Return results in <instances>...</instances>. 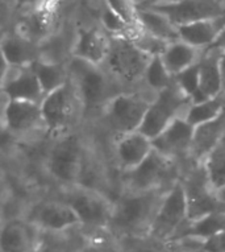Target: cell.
Masks as SVG:
<instances>
[{"instance_id":"41","label":"cell","mask_w":225,"mask_h":252,"mask_svg":"<svg viewBox=\"0 0 225 252\" xmlns=\"http://www.w3.org/2000/svg\"><path fill=\"white\" fill-rule=\"evenodd\" d=\"M212 48H216V49H219L223 54H225V28L223 29V32H221L220 34H219V37L216 38V41L213 42Z\"/></svg>"},{"instance_id":"44","label":"cell","mask_w":225,"mask_h":252,"mask_svg":"<svg viewBox=\"0 0 225 252\" xmlns=\"http://www.w3.org/2000/svg\"><path fill=\"white\" fill-rule=\"evenodd\" d=\"M176 252H207L203 248H197V250H186V251H176Z\"/></svg>"},{"instance_id":"36","label":"cell","mask_w":225,"mask_h":252,"mask_svg":"<svg viewBox=\"0 0 225 252\" xmlns=\"http://www.w3.org/2000/svg\"><path fill=\"white\" fill-rule=\"evenodd\" d=\"M175 82L178 83V86L187 94L191 96L195 103V100L199 94V67L197 65L190 67L183 73H180L176 77H174Z\"/></svg>"},{"instance_id":"11","label":"cell","mask_w":225,"mask_h":252,"mask_svg":"<svg viewBox=\"0 0 225 252\" xmlns=\"http://www.w3.org/2000/svg\"><path fill=\"white\" fill-rule=\"evenodd\" d=\"M61 8L62 0H49L37 8L16 12L9 31L41 45L57 32L66 19L62 17Z\"/></svg>"},{"instance_id":"24","label":"cell","mask_w":225,"mask_h":252,"mask_svg":"<svg viewBox=\"0 0 225 252\" xmlns=\"http://www.w3.org/2000/svg\"><path fill=\"white\" fill-rule=\"evenodd\" d=\"M225 28V15L178 25L179 40L199 49H208Z\"/></svg>"},{"instance_id":"4","label":"cell","mask_w":225,"mask_h":252,"mask_svg":"<svg viewBox=\"0 0 225 252\" xmlns=\"http://www.w3.org/2000/svg\"><path fill=\"white\" fill-rule=\"evenodd\" d=\"M69 70L70 78L82 100L86 128H91L96 124L107 103L121 90L102 66H95L71 57Z\"/></svg>"},{"instance_id":"14","label":"cell","mask_w":225,"mask_h":252,"mask_svg":"<svg viewBox=\"0 0 225 252\" xmlns=\"http://www.w3.org/2000/svg\"><path fill=\"white\" fill-rule=\"evenodd\" d=\"M182 184L187 199L189 220H197L216 211L225 210L215 198L213 188L201 164L187 170L182 177Z\"/></svg>"},{"instance_id":"9","label":"cell","mask_w":225,"mask_h":252,"mask_svg":"<svg viewBox=\"0 0 225 252\" xmlns=\"http://www.w3.org/2000/svg\"><path fill=\"white\" fill-rule=\"evenodd\" d=\"M182 177L183 168L180 164L153 149V152L137 168L120 174L117 177V188L119 191L170 189Z\"/></svg>"},{"instance_id":"23","label":"cell","mask_w":225,"mask_h":252,"mask_svg":"<svg viewBox=\"0 0 225 252\" xmlns=\"http://www.w3.org/2000/svg\"><path fill=\"white\" fill-rule=\"evenodd\" d=\"M0 49L3 62L13 66H32L41 57V45L21 37L12 31L3 33Z\"/></svg>"},{"instance_id":"2","label":"cell","mask_w":225,"mask_h":252,"mask_svg":"<svg viewBox=\"0 0 225 252\" xmlns=\"http://www.w3.org/2000/svg\"><path fill=\"white\" fill-rule=\"evenodd\" d=\"M154 98L147 91H121L107 103L94 127L87 129L108 153V145L117 137L139 131Z\"/></svg>"},{"instance_id":"1","label":"cell","mask_w":225,"mask_h":252,"mask_svg":"<svg viewBox=\"0 0 225 252\" xmlns=\"http://www.w3.org/2000/svg\"><path fill=\"white\" fill-rule=\"evenodd\" d=\"M94 144V137L87 128L42 141L34 157L37 182L41 190L46 194L81 184Z\"/></svg>"},{"instance_id":"15","label":"cell","mask_w":225,"mask_h":252,"mask_svg":"<svg viewBox=\"0 0 225 252\" xmlns=\"http://www.w3.org/2000/svg\"><path fill=\"white\" fill-rule=\"evenodd\" d=\"M153 149L152 139L140 131L127 133L112 141L108 145V160L116 177L137 168Z\"/></svg>"},{"instance_id":"42","label":"cell","mask_w":225,"mask_h":252,"mask_svg":"<svg viewBox=\"0 0 225 252\" xmlns=\"http://www.w3.org/2000/svg\"><path fill=\"white\" fill-rule=\"evenodd\" d=\"M182 0H150L149 4L145 7H160V5H171L180 3Z\"/></svg>"},{"instance_id":"5","label":"cell","mask_w":225,"mask_h":252,"mask_svg":"<svg viewBox=\"0 0 225 252\" xmlns=\"http://www.w3.org/2000/svg\"><path fill=\"white\" fill-rule=\"evenodd\" d=\"M49 194L66 202L75 211L81 222V231L87 238L108 234L113 198L104 191L78 184L66 189L49 191Z\"/></svg>"},{"instance_id":"31","label":"cell","mask_w":225,"mask_h":252,"mask_svg":"<svg viewBox=\"0 0 225 252\" xmlns=\"http://www.w3.org/2000/svg\"><path fill=\"white\" fill-rule=\"evenodd\" d=\"M120 252H175L170 242L157 239L154 236L137 235L117 239Z\"/></svg>"},{"instance_id":"20","label":"cell","mask_w":225,"mask_h":252,"mask_svg":"<svg viewBox=\"0 0 225 252\" xmlns=\"http://www.w3.org/2000/svg\"><path fill=\"white\" fill-rule=\"evenodd\" d=\"M153 8L166 13L176 25L225 15L224 0H182L176 4L160 5Z\"/></svg>"},{"instance_id":"38","label":"cell","mask_w":225,"mask_h":252,"mask_svg":"<svg viewBox=\"0 0 225 252\" xmlns=\"http://www.w3.org/2000/svg\"><path fill=\"white\" fill-rule=\"evenodd\" d=\"M203 250L207 252H225V231L205 239Z\"/></svg>"},{"instance_id":"30","label":"cell","mask_w":225,"mask_h":252,"mask_svg":"<svg viewBox=\"0 0 225 252\" xmlns=\"http://www.w3.org/2000/svg\"><path fill=\"white\" fill-rule=\"evenodd\" d=\"M225 111V94L205 99L199 103H194L190 108L189 114L186 116V120L191 126L197 127L200 124L208 123L211 120L221 116Z\"/></svg>"},{"instance_id":"13","label":"cell","mask_w":225,"mask_h":252,"mask_svg":"<svg viewBox=\"0 0 225 252\" xmlns=\"http://www.w3.org/2000/svg\"><path fill=\"white\" fill-rule=\"evenodd\" d=\"M187 220H189L187 199L180 178L164 195L156 218L153 220L152 227L149 230V235L164 242H170Z\"/></svg>"},{"instance_id":"35","label":"cell","mask_w":225,"mask_h":252,"mask_svg":"<svg viewBox=\"0 0 225 252\" xmlns=\"http://www.w3.org/2000/svg\"><path fill=\"white\" fill-rule=\"evenodd\" d=\"M108 8L132 27L139 25V5L136 0H104Z\"/></svg>"},{"instance_id":"17","label":"cell","mask_w":225,"mask_h":252,"mask_svg":"<svg viewBox=\"0 0 225 252\" xmlns=\"http://www.w3.org/2000/svg\"><path fill=\"white\" fill-rule=\"evenodd\" d=\"M75 40H74L71 57L102 66L106 62L111 49V37L100 24H75Z\"/></svg>"},{"instance_id":"19","label":"cell","mask_w":225,"mask_h":252,"mask_svg":"<svg viewBox=\"0 0 225 252\" xmlns=\"http://www.w3.org/2000/svg\"><path fill=\"white\" fill-rule=\"evenodd\" d=\"M41 239V231L25 218L1 222L0 252H34Z\"/></svg>"},{"instance_id":"43","label":"cell","mask_w":225,"mask_h":252,"mask_svg":"<svg viewBox=\"0 0 225 252\" xmlns=\"http://www.w3.org/2000/svg\"><path fill=\"white\" fill-rule=\"evenodd\" d=\"M220 65H221V75H223V93L225 94V54L221 56Z\"/></svg>"},{"instance_id":"37","label":"cell","mask_w":225,"mask_h":252,"mask_svg":"<svg viewBox=\"0 0 225 252\" xmlns=\"http://www.w3.org/2000/svg\"><path fill=\"white\" fill-rule=\"evenodd\" d=\"M77 252H120L119 244L110 234L88 238Z\"/></svg>"},{"instance_id":"39","label":"cell","mask_w":225,"mask_h":252,"mask_svg":"<svg viewBox=\"0 0 225 252\" xmlns=\"http://www.w3.org/2000/svg\"><path fill=\"white\" fill-rule=\"evenodd\" d=\"M46 1L49 0H12L16 12H24V11L37 8L40 5L45 4Z\"/></svg>"},{"instance_id":"25","label":"cell","mask_w":225,"mask_h":252,"mask_svg":"<svg viewBox=\"0 0 225 252\" xmlns=\"http://www.w3.org/2000/svg\"><path fill=\"white\" fill-rule=\"evenodd\" d=\"M204 52L205 50L190 45L182 40H178V41L170 42L160 57L169 73L172 77H176L190 67L197 65Z\"/></svg>"},{"instance_id":"8","label":"cell","mask_w":225,"mask_h":252,"mask_svg":"<svg viewBox=\"0 0 225 252\" xmlns=\"http://www.w3.org/2000/svg\"><path fill=\"white\" fill-rule=\"evenodd\" d=\"M1 133L16 144L34 145L46 140L41 103L11 99L1 93Z\"/></svg>"},{"instance_id":"28","label":"cell","mask_w":225,"mask_h":252,"mask_svg":"<svg viewBox=\"0 0 225 252\" xmlns=\"http://www.w3.org/2000/svg\"><path fill=\"white\" fill-rule=\"evenodd\" d=\"M223 231H225V210L216 211L197 220H187L170 242L184 236H197L205 240Z\"/></svg>"},{"instance_id":"3","label":"cell","mask_w":225,"mask_h":252,"mask_svg":"<svg viewBox=\"0 0 225 252\" xmlns=\"http://www.w3.org/2000/svg\"><path fill=\"white\" fill-rule=\"evenodd\" d=\"M168 190H120L113 199L108 234L116 240L149 234L162 198Z\"/></svg>"},{"instance_id":"26","label":"cell","mask_w":225,"mask_h":252,"mask_svg":"<svg viewBox=\"0 0 225 252\" xmlns=\"http://www.w3.org/2000/svg\"><path fill=\"white\" fill-rule=\"evenodd\" d=\"M139 25L153 36L161 38L166 42H174L179 40L178 25L160 9L153 7H140Z\"/></svg>"},{"instance_id":"12","label":"cell","mask_w":225,"mask_h":252,"mask_svg":"<svg viewBox=\"0 0 225 252\" xmlns=\"http://www.w3.org/2000/svg\"><path fill=\"white\" fill-rule=\"evenodd\" d=\"M25 219L42 232L62 234L81 227L75 211L67 203L49 193L40 195L30 203Z\"/></svg>"},{"instance_id":"27","label":"cell","mask_w":225,"mask_h":252,"mask_svg":"<svg viewBox=\"0 0 225 252\" xmlns=\"http://www.w3.org/2000/svg\"><path fill=\"white\" fill-rule=\"evenodd\" d=\"M87 239L81 227L62 234L41 231V239L34 252H77Z\"/></svg>"},{"instance_id":"7","label":"cell","mask_w":225,"mask_h":252,"mask_svg":"<svg viewBox=\"0 0 225 252\" xmlns=\"http://www.w3.org/2000/svg\"><path fill=\"white\" fill-rule=\"evenodd\" d=\"M152 58L131 40L112 37L110 53L102 67L121 91H146L143 78Z\"/></svg>"},{"instance_id":"34","label":"cell","mask_w":225,"mask_h":252,"mask_svg":"<svg viewBox=\"0 0 225 252\" xmlns=\"http://www.w3.org/2000/svg\"><path fill=\"white\" fill-rule=\"evenodd\" d=\"M128 40H131L137 48H140L143 53H146L150 57L161 56L162 52L166 49V46L170 44V42L164 41V40L153 36V34H150L146 31H143L140 25L136 28V31L133 32L131 38H128Z\"/></svg>"},{"instance_id":"6","label":"cell","mask_w":225,"mask_h":252,"mask_svg":"<svg viewBox=\"0 0 225 252\" xmlns=\"http://www.w3.org/2000/svg\"><path fill=\"white\" fill-rule=\"evenodd\" d=\"M41 110L46 139L86 128L82 100L71 78L44 98Z\"/></svg>"},{"instance_id":"18","label":"cell","mask_w":225,"mask_h":252,"mask_svg":"<svg viewBox=\"0 0 225 252\" xmlns=\"http://www.w3.org/2000/svg\"><path fill=\"white\" fill-rule=\"evenodd\" d=\"M0 89V91L7 94L11 99L41 103L45 98L41 83L32 66H13L3 62Z\"/></svg>"},{"instance_id":"16","label":"cell","mask_w":225,"mask_h":252,"mask_svg":"<svg viewBox=\"0 0 225 252\" xmlns=\"http://www.w3.org/2000/svg\"><path fill=\"white\" fill-rule=\"evenodd\" d=\"M193 135L194 126L184 118H179L174 120L164 132L153 139V148L180 164L184 174L194 166L190 160Z\"/></svg>"},{"instance_id":"33","label":"cell","mask_w":225,"mask_h":252,"mask_svg":"<svg viewBox=\"0 0 225 252\" xmlns=\"http://www.w3.org/2000/svg\"><path fill=\"white\" fill-rule=\"evenodd\" d=\"M205 173L208 176L212 188L225 184V136L216 148L209 153L204 161L201 162Z\"/></svg>"},{"instance_id":"10","label":"cell","mask_w":225,"mask_h":252,"mask_svg":"<svg viewBox=\"0 0 225 252\" xmlns=\"http://www.w3.org/2000/svg\"><path fill=\"white\" fill-rule=\"evenodd\" d=\"M193 104V98L187 95L174 79L170 86L157 94L147 108L139 131L153 140L174 120L179 118L186 119Z\"/></svg>"},{"instance_id":"22","label":"cell","mask_w":225,"mask_h":252,"mask_svg":"<svg viewBox=\"0 0 225 252\" xmlns=\"http://www.w3.org/2000/svg\"><path fill=\"white\" fill-rule=\"evenodd\" d=\"M225 136L224 114L208 123L194 127L193 144L190 152V160L193 165H199L204 161L209 153L216 148Z\"/></svg>"},{"instance_id":"32","label":"cell","mask_w":225,"mask_h":252,"mask_svg":"<svg viewBox=\"0 0 225 252\" xmlns=\"http://www.w3.org/2000/svg\"><path fill=\"white\" fill-rule=\"evenodd\" d=\"M172 81H174V77L169 73L160 56L153 57L145 73L143 89L157 95L158 93L170 86Z\"/></svg>"},{"instance_id":"40","label":"cell","mask_w":225,"mask_h":252,"mask_svg":"<svg viewBox=\"0 0 225 252\" xmlns=\"http://www.w3.org/2000/svg\"><path fill=\"white\" fill-rule=\"evenodd\" d=\"M213 193H215V198L221 206L225 207V184L221 186H217L213 189Z\"/></svg>"},{"instance_id":"29","label":"cell","mask_w":225,"mask_h":252,"mask_svg":"<svg viewBox=\"0 0 225 252\" xmlns=\"http://www.w3.org/2000/svg\"><path fill=\"white\" fill-rule=\"evenodd\" d=\"M32 69L40 81L45 96L54 90L63 86L70 79L69 62H50L38 60L32 65Z\"/></svg>"},{"instance_id":"21","label":"cell","mask_w":225,"mask_h":252,"mask_svg":"<svg viewBox=\"0 0 225 252\" xmlns=\"http://www.w3.org/2000/svg\"><path fill=\"white\" fill-rule=\"evenodd\" d=\"M221 53L216 48L209 46L197 63L199 67V94L195 103L211 99L223 94V75H221Z\"/></svg>"},{"instance_id":"45","label":"cell","mask_w":225,"mask_h":252,"mask_svg":"<svg viewBox=\"0 0 225 252\" xmlns=\"http://www.w3.org/2000/svg\"><path fill=\"white\" fill-rule=\"evenodd\" d=\"M224 116H225V111H224Z\"/></svg>"}]
</instances>
